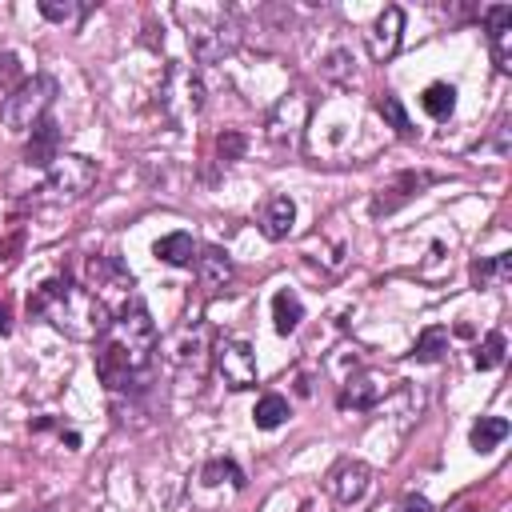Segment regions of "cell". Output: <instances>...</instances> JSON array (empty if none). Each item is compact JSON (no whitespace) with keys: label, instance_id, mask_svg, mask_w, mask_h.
I'll return each instance as SVG.
<instances>
[{"label":"cell","instance_id":"1","mask_svg":"<svg viewBox=\"0 0 512 512\" xmlns=\"http://www.w3.org/2000/svg\"><path fill=\"white\" fill-rule=\"evenodd\" d=\"M28 312L40 316L44 324H52L56 332H64L68 340H100L108 332V324H112L108 304L92 288H84V284H76L68 276L44 280L28 296Z\"/></svg>","mask_w":512,"mask_h":512},{"label":"cell","instance_id":"2","mask_svg":"<svg viewBox=\"0 0 512 512\" xmlns=\"http://www.w3.org/2000/svg\"><path fill=\"white\" fill-rule=\"evenodd\" d=\"M156 324L144 308V300H128L120 308V316H112L108 332L100 336V348H96V372L108 388H124V380L132 372H144L152 352H156Z\"/></svg>","mask_w":512,"mask_h":512},{"label":"cell","instance_id":"3","mask_svg":"<svg viewBox=\"0 0 512 512\" xmlns=\"http://www.w3.org/2000/svg\"><path fill=\"white\" fill-rule=\"evenodd\" d=\"M56 92H60V84H56V76H48V72H40V76H32V80H20V84L4 96V108H0L4 128L16 132V136H20V132H32V128L48 116Z\"/></svg>","mask_w":512,"mask_h":512},{"label":"cell","instance_id":"4","mask_svg":"<svg viewBox=\"0 0 512 512\" xmlns=\"http://www.w3.org/2000/svg\"><path fill=\"white\" fill-rule=\"evenodd\" d=\"M180 20L188 24V44H192V56L200 64H216L228 52H236V44H240V28L224 12H208L204 16V12L180 8Z\"/></svg>","mask_w":512,"mask_h":512},{"label":"cell","instance_id":"5","mask_svg":"<svg viewBox=\"0 0 512 512\" xmlns=\"http://www.w3.org/2000/svg\"><path fill=\"white\" fill-rule=\"evenodd\" d=\"M212 360H216V372L228 388H236V392L256 388V352L244 336H216Z\"/></svg>","mask_w":512,"mask_h":512},{"label":"cell","instance_id":"6","mask_svg":"<svg viewBox=\"0 0 512 512\" xmlns=\"http://www.w3.org/2000/svg\"><path fill=\"white\" fill-rule=\"evenodd\" d=\"M96 184V164L88 156H76V152H60L52 164H48V192L52 196H84L88 188Z\"/></svg>","mask_w":512,"mask_h":512},{"label":"cell","instance_id":"7","mask_svg":"<svg viewBox=\"0 0 512 512\" xmlns=\"http://www.w3.org/2000/svg\"><path fill=\"white\" fill-rule=\"evenodd\" d=\"M304 120H308V100L300 92H288L272 112H268V140L276 148H296L304 136Z\"/></svg>","mask_w":512,"mask_h":512},{"label":"cell","instance_id":"8","mask_svg":"<svg viewBox=\"0 0 512 512\" xmlns=\"http://www.w3.org/2000/svg\"><path fill=\"white\" fill-rule=\"evenodd\" d=\"M400 36H404V12H400L396 4H388V8L372 20V28L364 32V40H368V56H372L376 64L392 60L396 48H400Z\"/></svg>","mask_w":512,"mask_h":512},{"label":"cell","instance_id":"9","mask_svg":"<svg viewBox=\"0 0 512 512\" xmlns=\"http://www.w3.org/2000/svg\"><path fill=\"white\" fill-rule=\"evenodd\" d=\"M368 484H372V472H368V464H360V460H340V464L328 472V480H324L328 496H332L336 504H344V508L356 504V500H364Z\"/></svg>","mask_w":512,"mask_h":512},{"label":"cell","instance_id":"10","mask_svg":"<svg viewBox=\"0 0 512 512\" xmlns=\"http://www.w3.org/2000/svg\"><path fill=\"white\" fill-rule=\"evenodd\" d=\"M484 28H488V48L500 72H512V4H492L484 8Z\"/></svg>","mask_w":512,"mask_h":512},{"label":"cell","instance_id":"11","mask_svg":"<svg viewBox=\"0 0 512 512\" xmlns=\"http://www.w3.org/2000/svg\"><path fill=\"white\" fill-rule=\"evenodd\" d=\"M56 156H60V124H56L52 116H44V120L28 132L24 160H28V164H36V168H48Z\"/></svg>","mask_w":512,"mask_h":512},{"label":"cell","instance_id":"12","mask_svg":"<svg viewBox=\"0 0 512 512\" xmlns=\"http://www.w3.org/2000/svg\"><path fill=\"white\" fill-rule=\"evenodd\" d=\"M384 392H388V384H384L376 372L348 376V384H344V392H340V408H356V412H364V408H372Z\"/></svg>","mask_w":512,"mask_h":512},{"label":"cell","instance_id":"13","mask_svg":"<svg viewBox=\"0 0 512 512\" xmlns=\"http://www.w3.org/2000/svg\"><path fill=\"white\" fill-rule=\"evenodd\" d=\"M204 352H208V344H204V332H200V324L192 328V324H184L172 340H168V360L172 364H180V368H200V360H204Z\"/></svg>","mask_w":512,"mask_h":512},{"label":"cell","instance_id":"14","mask_svg":"<svg viewBox=\"0 0 512 512\" xmlns=\"http://www.w3.org/2000/svg\"><path fill=\"white\" fill-rule=\"evenodd\" d=\"M292 224H296V204H292V196H272V200L264 204V212H260V232H264L268 240H284V236L292 232Z\"/></svg>","mask_w":512,"mask_h":512},{"label":"cell","instance_id":"15","mask_svg":"<svg viewBox=\"0 0 512 512\" xmlns=\"http://www.w3.org/2000/svg\"><path fill=\"white\" fill-rule=\"evenodd\" d=\"M152 252H156V260H164V264H172V268H192L196 256H200V248H196V240H192L188 232H168V236H160Z\"/></svg>","mask_w":512,"mask_h":512},{"label":"cell","instance_id":"16","mask_svg":"<svg viewBox=\"0 0 512 512\" xmlns=\"http://www.w3.org/2000/svg\"><path fill=\"white\" fill-rule=\"evenodd\" d=\"M196 276H200V284H204L208 292H220V288L232 280V260H228V252L204 248V252L196 256Z\"/></svg>","mask_w":512,"mask_h":512},{"label":"cell","instance_id":"17","mask_svg":"<svg viewBox=\"0 0 512 512\" xmlns=\"http://www.w3.org/2000/svg\"><path fill=\"white\" fill-rule=\"evenodd\" d=\"M472 284L476 288H496V284H504L508 276H512V252H496V256H480V260H472Z\"/></svg>","mask_w":512,"mask_h":512},{"label":"cell","instance_id":"18","mask_svg":"<svg viewBox=\"0 0 512 512\" xmlns=\"http://www.w3.org/2000/svg\"><path fill=\"white\" fill-rule=\"evenodd\" d=\"M420 184H428V176L424 172H404L396 184H388V188H380V196L372 200V216H380V212H392L396 204H404Z\"/></svg>","mask_w":512,"mask_h":512},{"label":"cell","instance_id":"19","mask_svg":"<svg viewBox=\"0 0 512 512\" xmlns=\"http://www.w3.org/2000/svg\"><path fill=\"white\" fill-rule=\"evenodd\" d=\"M300 320H304V304H300V296H296L292 288H280V292L272 296V324H276V332L288 336V332H296Z\"/></svg>","mask_w":512,"mask_h":512},{"label":"cell","instance_id":"20","mask_svg":"<svg viewBox=\"0 0 512 512\" xmlns=\"http://www.w3.org/2000/svg\"><path fill=\"white\" fill-rule=\"evenodd\" d=\"M504 436H508V420H504V416H480V420L472 424V432H468V440H472L476 452H492Z\"/></svg>","mask_w":512,"mask_h":512},{"label":"cell","instance_id":"21","mask_svg":"<svg viewBox=\"0 0 512 512\" xmlns=\"http://www.w3.org/2000/svg\"><path fill=\"white\" fill-rule=\"evenodd\" d=\"M420 108L432 116V120H448L452 116V108H456V88L452 84H428L424 88V96H420Z\"/></svg>","mask_w":512,"mask_h":512},{"label":"cell","instance_id":"22","mask_svg":"<svg viewBox=\"0 0 512 512\" xmlns=\"http://www.w3.org/2000/svg\"><path fill=\"white\" fill-rule=\"evenodd\" d=\"M288 400L284 396H276V392H264L260 400H256V408H252V420H256V428H280L284 420H288Z\"/></svg>","mask_w":512,"mask_h":512},{"label":"cell","instance_id":"23","mask_svg":"<svg viewBox=\"0 0 512 512\" xmlns=\"http://www.w3.org/2000/svg\"><path fill=\"white\" fill-rule=\"evenodd\" d=\"M444 352H448V332L444 328H424L420 340H416V348H412V356L420 364H436Z\"/></svg>","mask_w":512,"mask_h":512},{"label":"cell","instance_id":"24","mask_svg":"<svg viewBox=\"0 0 512 512\" xmlns=\"http://www.w3.org/2000/svg\"><path fill=\"white\" fill-rule=\"evenodd\" d=\"M200 484H232V488H240L244 484V472L228 456H220V460H208L200 468Z\"/></svg>","mask_w":512,"mask_h":512},{"label":"cell","instance_id":"25","mask_svg":"<svg viewBox=\"0 0 512 512\" xmlns=\"http://www.w3.org/2000/svg\"><path fill=\"white\" fill-rule=\"evenodd\" d=\"M88 272H92V280L96 284H120V288H132V276L120 268V260H112V256H96V260H88Z\"/></svg>","mask_w":512,"mask_h":512},{"label":"cell","instance_id":"26","mask_svg":"<svg viewBox=\"0 0 512 512\" xmlns=\"http://www.w3.org/2000/svg\"><path fill=\"white\" fill-rule=\"evenodd\" d=\"M376 112L396 128V136H412V120H408V112H404V104H400V96H392V92H384L380 100H376Z\"/></svg>","mask_w":512,"mask_h":512},{"label":"cell","instance_id":"27","mask_svg":"<svg viewBox=\"0 0 512 512\" xmlns=\"http://www.w3.org/2000/svg\"><path fill=\"white\" fill-rule=\"evenodd\" d=\"M504 352H508L504 332H488V336H484V344H480V352H476V368H480V372L500 368V364H504Z\"/></svg>","mask_w":512,"mask_h":512},{"label":"cell","instance_id":"28","mask_svg":"<svg viewBox=\"0 0 512 512\" xmlns=\"http://www.w3.org/2000/svg\"><path fill=\"white\" fill-rule=\"evenodd\" d=\"M88 8L76 4V0H40V16L52 20V24H76Z\"/></svg>","mask_w":512,"mask_h":512},{"label":"cell","instance_id":"29","mask_svg":"<svg viewBox=\"0 0 512 512\" xmlns=\"http://www.w3.org/2000/svg\"><path fill=\"white\" fill-rule=\"evenodd\" d=\"M244 148H248V140H244V132H236V128H228V132L216 136V152H220V160H240Z\"/></svg>","mask_w":512,"mask_h":512},{"label":"cell","instance_id":"30","mask_svg":"<svg viewBox=\"0 0 512 512\" xmlns=\"http://www.w3.org/2000/svg\"><path fill=\"white\" fill-rule=\"evenodd\" d=\"M344 72H348V52H332V56H328V64H324V76L340 80Z\"/></svg>","mask_w":512,"mask_h":512},{"label":"cell","instance_id":"31","mask_svg":"<svg viewBox=\"0 0 512 512\" xmlns=\"http://www.w3.org/2000/svg\"><path fill=\"white\" fill-rule=\"evenodd\" d=\"M396 512H432V504H428L420 492H408V496L396 504Z\"/></svg>","mask_w":512,"mask_h":512},{"label":"cell","instance_id":"32","mask_svg":"<svg viewBox=\"0 0 512 512\" xmlns=\"http://www.w3.org/2000/svg\"><path fill=\"white\" fill-rule=\"evenodd\" d=\"M12 332V312H8V300H0V336Z\"/></svg>","mask_w":512,"mask_h":512}]
</instances>
